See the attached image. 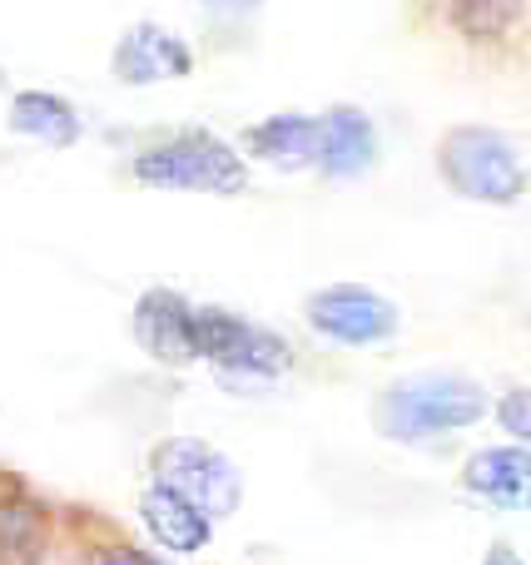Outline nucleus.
Masks as SVG:
<instances>
[{"label":"nucleus","instance_id":"9d476101","mask_svg":"<svg viewBox=\"0 0 531 565\" xmlns=\"http://www.w3.org/2000/svg\"><path fill=\"white\" fill-rule=\"evenodd\" d=\"M378 159V139H373V119L353 105H333L318 119V159L328 179H353L363 174Z\"/></svg>","mask_w":531,"mask_h":565},{"label":"nucleus","instance_id":"f8f14e48","mask_svg":"<svg viewBox=\"0 0 531 565\" xmlns=\"http://www.w3.org/2000/svg\"><path fill=\"white\" fill-rule=\"evenodd\" d=\"M244 149L274 169H308L318 159V119L314 115H268L244 129Z\"/></svg>","mask_w":531,"mask_h":565},{"label":"nucleus","instance_id":"4468645a","mask_svg":"<svg viewBox=\"0 0 531 565\" xmlns=\"http://www.w3.org/2000/svg\"><path fill=\"white\" fill-rule=\"evenodd\" d=\"M527 0H447V15L467 40H502L522 20Z\"/></svg>","mask_w":531,"mask_h":565},{"label":"nucleus","instance_id":"f257e3e1","mask_svg":"<svg viewBox=\"0 0 531 565\" xmlns=\"http://www.w3.org/2000/svg\"><path fill=\"white\" fill-rule=\"evenodd\" d=\"M482 417L487 392L467 377H443V372L397 382V387H383L373 397V427L387 441H427L443 437V431H463Z\"/></svg>","mask_w":531,"mask_h":565},{"label":"nucleus","instance_id":"a211bd4d","mask_svg":"<svg viewBox=\"0 0 531 565\" xmlns=\"http://www.w3.org/2000/svg\"><path fill=\"white\" fill-rule=\"evenodd\" d=\"M199 6H209V10H254L258 0H199Z\"/></svg>","mask_w":531,"mask_h":565},{"label":"nucleus","instance_id":"1a4fd4ad","mask_svg":"<svg viewBox=\"0 0 531 565\" xmlns=\"http://www.w3.org/2000/svg\"><path fill=\"white\" fill-rule=\"evenodd\" d=\"M463 487L497 511L531 507V451L527 447H482L467 457Z\"/></svg>","mask_w":531,"mask_h":565},{"label":"nucleus","instance_id":"dca6fc26","mask_svg":"<svg viewBox=\"0 0 531 565\" xmlns=\"http://www.w3.org/2000/svg\"><path fill=\"white\" fill-rule=\"evenodd\" d=\"M95 565H164V561L145 556V551H135V546H109L95 556Z\"/></svg>","mask_w":531,"mask_h":565},{"label":"nucleus","instance_id":"423d86ee","mask_svg":"<svg viewBox=\"0 0 531 565\" xmlns=\"http://www.w3.org/2000/svg\"><path fill=\"white\" fill-rule=\"evenodd\" d=\"M304 318L314 332L343 342V348H378V342H387L397 332V308L378 288H363V282L318 288L304 302Z\"/></svg>","mask_w":531,"mask_h":565},{"label":"nucleus","instance_id":"f3484780","mask_svg":"<svg viewBox=\"0 0 531 565\" xmlns=\"http://www.w3.org/2000/svg\"><path fill=\"white\" fill-rule=\"evenodd\" d=\"M482 565H527V561L517 556V551L507 546V541H497V546H492V551H487V556H482Z\"/></svg>","mask_w":531,"mask_h":565},{"label":"nucleus","instance_id":"ddd939ff","mask_svg":"<svg viewBox=\"0 0 531 565\" xmlns=\"http://www.w3.org/2000/svg\"><path fill=\"white\" fill-rule=\"evenodd\" d=\"M10 129L20 139H35V145L70 149L79 139V115L70 99L50 95V89H20L10 99Z\"/></svg>","mask_w":531,"mask_h":565},{"label":"nucleus","instance_id":"39448f33","mask_svg":"<svg viewBox=\"0 0 531 565\" xmlns=\"http://www.w3.org/2000/svg\"><path fill=\"white\" fill-rule=\"evenodd\" d=\"M194 342L199 358H209L224 377H284L294 352L278 332L258 328V322L238 318L229 308H194Z\"/></svg>","mask_w":531,"mask_h":565},{"label":"nucleus","instance_id":"0eeeda50","mask_svg":"<svg viewBox=\"0 0 531 565\" xmlns=\"http://www.w3.org/2000/svg\"><path fill=\"white\" fill-rule=\"evenodd\" d=\"M119 85H164V79H184L194 70V50L174 35V30L139 20L119 35L115 60H109Z\"/></svg>","mask_w":531,"mask_h":565},{"label":"nucleus","instance_id":"7ed1b4c3","mask_svg":"<svg viewBox=\"0 0 531 565\" xmlns=\"http://www.w3.org/2000/svg\"><path fill=\"white\" fill-rule=\"evenodd\" d=\"M437 169H443V184L453 194L477 199V204H512L527 189V169L517 149L507 145V135L482 125L447 129L437 145Z\"/></svg>","mask_w":531,"mask_h":565},{"label":"nucleus","instance_id":"20e7f679","mask_svg":"<svg viewBox=\"0 0 531 565\" xmlns=\"http://www.w3.org/2000/svg\"><path fill=\"white\" fill-rule=\"evenodd\" d=\"M149 471H155L159 487L179 491L184 501H194L209 521L214 516H234L238 501H244V477L234 471V461L224 451H214L199 437H169L155 447L149 457Z\"/></svg>","mask_w":531,"mask_h":565},{"label":"nucleus","instance_id":"6e6552de","mask_svg":"<svg viewBox=\"0 0 531 565\" xmlns=\"http://www.w3.org/2000/svg\"><path fill=\"white\" fill-rule=\"evenodd\" d=\"M135 342L164 367H184V362L199 358L194 342V302H184L174 288H149L145 298L135 302Z\"/></svg>","mask_w":531,"mask_h":565},{"label":"nucleus","instance_id":"2eb2a0df","mask_svg":"<svg viewBox=\"0 0 531 565\" xmlns=\"http://www.w3.org/2000/svg\"><path fill=\"white\" fill-rule=\"evenodd\" d=\"M497 422H502L507 437H517L522 447H531V392L527 387L502 392V402H497Z\"/></svg>","mask_w":531,"mask_h":565},{"label":"nucleus","instance_id":"f03ea898","mask_svg":"<svg viewBox=\"0 0 531 565\" xmlns=\"http://www.w3.org/2000/svg\"><path fill=\"white\" fill-rule=\"evenodd\" d=\"M135 179L145 189H169V194H244L248 169L238 159V149H229L224 139L204 135H179L164 145L145 149L135 159Z\"/></svg>","mask_w":531,"mask_h":565},{"label":"nucleus","instance_id":"9b49d317","mask_svg":"<svg viewBox=\"0 0 531 565\" xmlns=\"http://www.w3.org/2000/svg\"><path fill=\"white\" fill-rule=\"evenodd\" d=\"M139 521H145V531L159 541V546L179 551V556L204 551L209 546V531H214V521H209L194 501H184L179 491L159 487V481L145 491V497H139Z\"/></svg>","mask_w":531,"mask_h":565}]
</instances>
